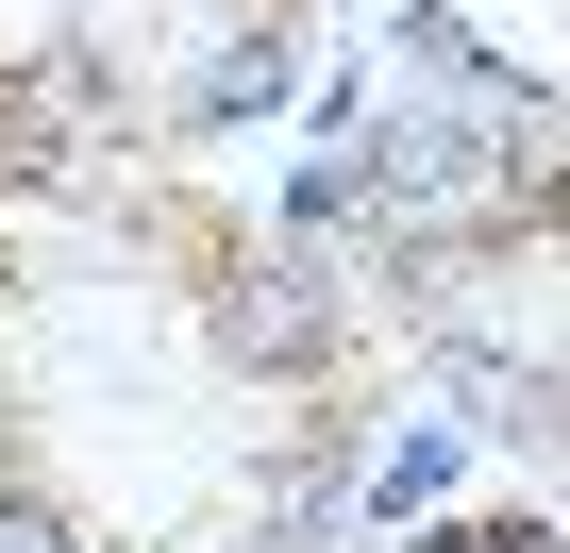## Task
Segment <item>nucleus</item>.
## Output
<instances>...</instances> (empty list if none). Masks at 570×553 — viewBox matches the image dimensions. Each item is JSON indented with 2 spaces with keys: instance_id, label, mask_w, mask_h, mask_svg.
Returning <instances> with one entry per match:
<instances>
[{
  "instance_id": "nucleus-1",
  "label": "nucleus",
  "mask_w": 570,
  "mask_h": 553,
  "mask_svg": "<svg viewBox=\"0 0 570 553\" xmlns=\"http://www.w3.org/2000/svg\"><path fill=\"white\" fill-rule=\"evenodd\" d=\"M470 486V436L453 419H403V436H370V470H353V520H436Z\"/></svg>"
},
{
  "instance_id": "nucleus-2",
  "label": "nucleus",
  "mask_w": 570,
  "mask_h": 553,
  "mask_svg": "<svg viewBox=\"0 0 570 553\" xmlns=\"http://www.w3.org/2000/svg\"><path fill=\"white\" fill-rule=\"evenodd\" d=\"M420 553H570V536H553V520H436Z\"/></svg>"
}]
</instances>
